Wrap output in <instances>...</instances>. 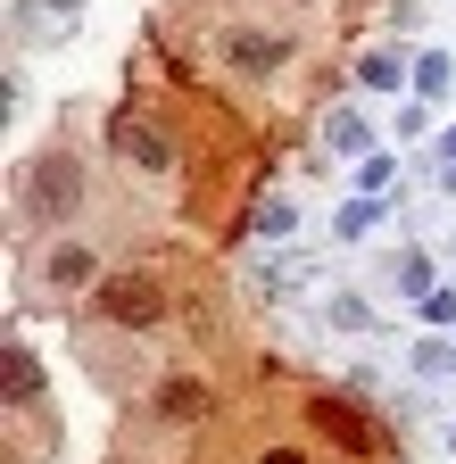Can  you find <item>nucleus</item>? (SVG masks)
Segmentation results:
<instances>
[{
    "label": "nucleus",
    "mask_w": 456,
    "mask_h": 464,
    "mask_svg": "<svg viewBox=\"0 0 456 464\" xmlns=\"http://www.w3.org/2000/svg\"><path fill=\"white\" fill-rule=\"evenodd\" d=\"M0 382H9V398H34V390H42V373H34V348H25V340H9V365H0Z\"/></svg>",
    "instance_id": "8"
},
{
    "label": "nucleus",
    "mask_w": 456,
    "mask_h": 464,
    "mask_svg": "<svg viewBox=\"0 0 456 464\" xmlns=\"http://www.w3.org/2000/svg\"><path fill=\"white\" fill-rule=\"evenodd\" d=\"M357 83H365V92H398V58H390V50H365Z\"/></svg>",
    "instance_id": "10"
},
{
    "label": "nucleus",
    "mask_w": 456,
    "mask_h": 464,
    "mask_svg": "<svg viewBox=\"0 0 456 464\" xmlns=\"http://www.w3.org/2000/svg\"><path fill=\"white\" fill-rule=\"evenodd\" d=\"M324 315H332L340 332H365V324H374V307H365V299H349V290H340V299H332Z\"/></svg>",
    "instance_id": "13"
},
{
    "label": "nucleus",
    "mask_w": 456,
    "mask_h": 464,
    "mask_svg": "<svg viewBox=\"0 0 456 464\" xmlns=\"http://www.w3.org/2000/svg\"><path fill=\"white\" fill-rule=\"evenodd\" d=\"M92 199V166L75 158V150H42L25 174H17V216L34 224V232H59V224H75V208Z\"/></svg>",
    "instance_id": "1"
},
{
    "label": "nucleus",
    "mask_w": 456,
    "mask_h": 464,
    "mask_svg": "<svg viewBox=\"0 0 456 464\" xmlns=\"http://www.w3.org/2000/svg\"><path fill=\"white\" fill-rule=\"evenodd\" d=\"M390 282H398V290H407V299H415V290H432V257H423V249H398V266H390Z\"/></svg>",
    "instance_id": "9"
},
{
    "label": "nucleus",
    "mask_w": 456,
    "mask_h": 464,
    "mask_svg": "<svg viewBox=\"0 0 456 464\" xmlns=\"http://www.w3.org/2000/svg\"><path fill=\"white\" fill-rule=\"evenodd\" d=\"M324 141H332L340 158H365V150H374V125H365L357 108H332V116H324Z\"/></svg>",
    "instance_id": "7"
},
{
    "label": "nucleus",
    "mask_w": 456,
    "mask_h": 464,
    "mask_svg": "<svg viewBox=\"0 0 456 464\" xmlns=\"http://www.w3.org/2000/svg\"><path fill=\"white\" fill-rule=\"evenodd\" d=\"M92 307H100L108 324H125V332H150V324L166 315V282H158L150 266H125V274H108V282L92 290Z\"/></svg>",
    "instance_id": "3"
},
{
    "label": "nucleus",
    "mask_w": 456,
    "mask_h": 464,
    "mask_svg": "<svg viewBox=\"0 0 456 464\" xmlns=\"http://www.w3.org/2000/svg\"><path fill=\"white\" fill-rule=\"evenodd\" d=\"M307 9H315V0H307Z\"/></svg>",
    "instance_id": "17"
},
{
    "label": "nucleus",
    "mask_w": 456,
    "mask_h": 464,
    "mask_svg": "<svg viewBox=\"0 0 456 464\" xmlns=\"http://www.w3.org/2000/svg\"><path fill=\"white\" fill-rule=\"evenodd\" d=\"M83 9L92 0H9V25H17L25 50H50V42H67L83 25Z\"/></svg>",
    "instance_id": "5"
},
{
    "label": "nucleus",
    "mask_w": 456,
    "mask_h": 464,
    "mask_svg": "<svg viewBox=\"0 0 456 464\" xmlns=\"http://www.w3.org/2000/svg\"><path fill=\"white\" fill-rule=\"evenodd\" d=\"M108 282V257H100V241H50L42 249V290H100Z\"/></svg>",
    "instance_id": "4"
},
{
    "label": "nucleus",
    "mask_w": 456,
    "mask_h": 464,
    "mask_svg": "<svg viewBox=\"0 0 456 464\" xmlns=\"http://www.w3.org/2000/svg\"><path fill=\"white\" fill-rule=\"evenodd\" d=\"M266 464H307V456H299V448H274V456H266Z\"/></svg>",
    "instance_id": "16"
},
{
    "label": "nucleus",
    "mask_w": 456,
    "mask_h": 464,
    "mask_svg": "<svg viewBox=\"0 0 456 464\" xmlns=\"http://www.w3.org/2000/svg\"><path fill=\"white\" fill-rule=\"evenodd\" d=\"M415 83H423V92H448V58H440V50L415 58Z\"/></svg>",
    "instance_id": "15"
},
{
    "label": "nucleus",
    "mask_w": 456,
    "mask_h": 464,
    "mask_svg": "<svg viewBox=\"0 0 456 464\" xmlns=\"http://www.w3.org/2000/svg\"><path fill=\"white\" fill-rule=\"evenodd\" d=\"M291 224H299L291 199H266V208H257V232H266V241H274V232H291Z\"/></svg>",
    "instance_id": "14"
},
{
    "label": "nucleus",
    "mask_w": 456,
    "mask_h": 464,
    "mask_svg": "<svg viewBox=\"0 0 456 464\" xmlns=\"http://www.w3.org/2000/svg\"><path fill=\"white\" fill-rule=\"evenodd\" d=\"M208 58L224 75H241V83H274L282 67L299 58V42L282 34V25H249V17H224V25H208Z\"/></svg>",
    "instance_id": "2"
},
{
    "label": "nucleus",
    "mask_w": 456,
    "mask_h": 464,
    "mask_svg": "<svg viewBox=\"0 0 456 464\" xmlns=\"http://www.w3.org/2000/svg\"><path fill=\"white\" fill-rule=\"evenodd\" d=\"M125 158L141 166V174H175V141H166V125H125Z\"/></svg>",
    "instance_id": "6"
},
{
    "label": "nucleus",
    "mask_w": 456,
    "mask_h": 464,
    "mask_svg": "<svg viewBox=\"0 0 456 464\" xmlns=\"http://www.w3.org/2000/svg\"><path fill=\"white\" fill-rule=\"evenodd\" d=\"M199 406H208V390H199V382H166V415H175V423H191Z\"/></svg>",
    "instance_id": "11"
},
{
    "label": "nucleus",
    "mask_w": 456,
    "mask_h": 464,
    "mask_svg": "<svg viewBox=\"0 0 456 464\" xmlns=\"http://www.w3.org/2000/svg\"><path fill=\"white\" fill-rule=\"evenodd\" d=\"M374 216H382L374 199H349V208L332 216V232H340V241H357V232H374Z\"/></svg>",
    "instance_id": "12"
}]
</instances>
